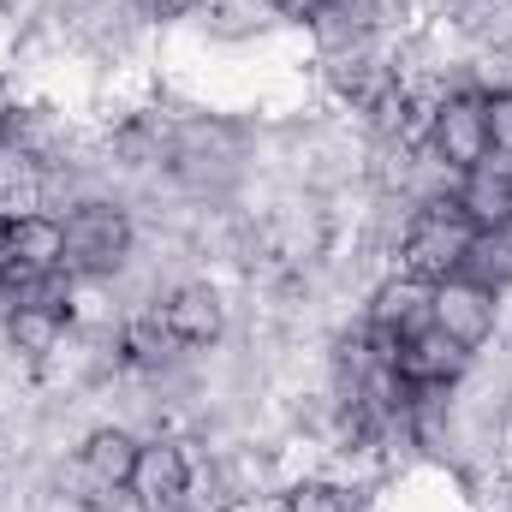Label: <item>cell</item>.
I'll use <instances>...</instances> for the list:
<instances>
[{"label":"cell","mask_w":512,"mask_h":512,"mask_svg":"<svg viewBox=\"0 0 512 512\" xmlns=\"http://www.w3.org/2000/svg\"><path fill=\"white\" fill-rule=\"evenodd\" d=\"M423 149L435 161H447L453 173H471L489 161V126H483V96L459 90L447 102L429 108V126H423Z\"/></svg>","instance_id":"9"},{"label":"cell","mask_w":512,"mask_h":512,"mask_svg":"<svg viewBox=\"0 0 512 512\" xmlns=\"http://www.w3.org/2000/svg\"><path fill=\"white\" fill-rule=\"evenodd\" d=\"M18 96H24V78L0 60V126H6V114H12V102H18Z\"/></svg>","instance_id":"20"},{"label":"cell","mask_w":512,"mask_h":512,"mask_svg":"<svg viewBox=\"0 0 512 512\" xmlns=\"http://www.w3.org/2000/svg\"><path fill=\"white\" fill-rule=\"evenodd\" d=\"M393 370H399L405 387H459L471 370H477V352L453 346V340L429 322V328H417L411 340L393 346Z\"/></svg>","instance_id":"10"},{"label":"cell","mask_w":512,"mask_h":512,"mask_svg":"<svg viewBox=\"0 0 512 512\" xmlns=\"http://www.w3.org/2000/svg\"><path fill=\"white\" fill-rule=\"evenodd\" d=\"M0 495H6V465H0Z\"/></svg>","instance_id":"21"},{"label":"cell","mask_w":512,"mask_h":512,"mask_svg":"<svg viewBox=\"0 0 512 512\" xmlns=\"http://www.w3.org/2000/svg\"><path fill=\"white\" fill-rule=\"evenodd\" d=\"M0 137H6L18 155H30V161L54 167V161H66V155L90 137V114H84V108H72V102H66V96H54V90H24V96L12 102V114H6Z\"/></svg>","instance_id":"5"},{"label":"cell","mask_w":512,"mask_h":512,"mask_svg":"<svg viewBox=\"0 0 512 512\" xmlns=\"http://www.w3.org/2000/svg\"><path fill=\"white\" fill-rule=\"evenodd\" d=\"M465 280H477V286H489V292H501L512 298V227H495V233H477L471 239V251H465V268H459Z\"/></svg>","instance_id":"16"},{"label":"cell","mask_w":512,"mask_h":512,"mask_svg":"<svg viewBox=\"0 0 512 512\" xmlns=\"http://www.w3.org/2000/svg\"><path fill=\"white\" fill-rule=\"evenodd\" d=\"M149 310L167 322V334H173L185 352H221V346H233V334H239V322H245V310H239V280H227V274H215V268H185V274H173V280L155 292Z\"/></svg>","instance_id":"2"},{"label":"cell","mask_w":512,"mask_h":512,"mask_svg":"<svg viewBox=\"0 0 512 512\" xmlns=\"http://www.w3.org/2000/svg\"><path fill=\"white\" fill-rule=\"evenodd\" d=\"M483 126H489V155L512 161V90L483 96Z\"/></svg>","instance_id":"17"},{"label":"cell","mask_w":512,"mask_h":512,"mask_svg":"<svg viewBox=\"0 0 512 512\" xmlns=\"http://www.w3.org/2000/svg\"><path fill=\"white\" fill-rule=\"evenodd\" d=\"M429 322L453 340V346H465V352H489V346H501L507 340V298L501 292H489V286H477V280H465V274H453V280H441L435 286V304H429Z\"/></svg>","instance_id":"6"},{"label":"cell","mask_w":512,"mask_h":512,"mask_svg":"<svg viewBox=\"0 0 512 512\" xmlns=\"http://www.w3.org/2000/svg\"><path fill=\"white\" fill-rule=\"evenodd\" d=\"M6 262H12L18 280L66 274V227H60V215H24V221H6Z\"/></svg>","instance_id":"12"},{"label":"cell","mask_w":512,"mask_h":512,"mask_svg":"<svg viewBox=\"0 0 512 512\" xmlns=\"http://www.w3.org/2000/svg\"><path fill=\"white\" fill-rule=\"evenodd\" d=\"M203 483H197V435L191 429H155L137 447L126 483V512H203Z\"/></svg>","instance_id":"3"},{"label":"cell","mask_w":512,"mask_h":512,"mask_svg":"<svg viewBox=\"0 0 512 512\" xmlns=\"http://www.w3.org/2000/svg\"><path fill=\"white\" fill-rule=\"evenodd\" d=\"M268 6H274L280 30H286V36H298V30H304V24H310V18H316L328 0H268Z\"/></svg>","instance_id":"19"},{"label":"cell","mask_w":512,"mask_h":512,"mask_svg":"<svg viewBox=\"0 0 512 512\" xmlns=\"http://www.w3.org/2000/svg\"><path fill=\"white\" fill-rule=\"evenodd\" d=\"M66 227V274L78 286H114L143 251V221L126 197H90L60 215Z\"/></svg>","instance_id":"1"},{"label":"cell","mask_w":512,"mask_h":512,"mask_svg":"<svg viewBox=\"0 0 512 512\" xmlns=\"http://www.w3.org/2000/svg\"><path fill=\"white\" fill-rule=\"evenodd\" d=\"M48 12H54V0H0V30H6V42L24 36L30 24H42Z\"/></svg>","instance_id":"18"},{"label":"cell","mask_w":512,"mask_h":512,"mask_svg":"<svg viewBox=\"0 0 512 512\" xmlns=\"http://www.w3.org/2000/svg\"><path fill=\"white\" fill-rule=\"evenodd\" d=\"M382 483L370 477H346V471H292V483L280 489V512H376Z\"/></svg>","instance_id":"11"},{"label":"cell","mask_w":512,"mask_h":512,"mask_svg":"<svg viewBox=\"0 0 512 512\" xmlns=\"http://www.w3.org/2000/svg\"><path fill=\"white\" fill-rule=\"evenodd\" d=\"M441 24L465 48H512V0H459Z\"/></svg>","instance_id":"15"},{"label":"cell","mask_w":512,"mask_h":512,"mask_svg":"<svg viewBox=\"0 0 512 512\" xmlns=\"http://www.w3.org/2000/svg\"><path fill=\"white\" fill-rule=\"evenodd\" d=\"M24 215H48L42 209V161L18 155L0 137V227L6 221H24Z\"/></svg>","instance_id":"14"},{"label":"cell","mask_w":512,"mask_h":512,"mask_svg":"<svg viewBox=\"0 0 512 512\" xmlns=\"http://www.w3.org/2000/svg\"><path fill=\"white\" fill-rule=\"evenodd\" d=\"M173 30L191 36L197 48H227V54H239V48H268L274 36H286L268 0H191V12H185Z\"/></svg>","instance_id":"7"},{"label":"cell","mask_w":512,"mask_h":512,"mask_svg":"<svg viewBox=\"0 0 512 512\" xmlns=\"http://www.w3.org/2000/svg\"><path fill=\"white\" fill-rule=\"evenodd\" d=\"M429 304H435V286L417 280V274H405V268L393 262V268H382V274L364 286L358 322H364L382 346H399V340H411L417 328H429Z\"/></svg>","instance_id":"8"},{"label":"cell","mask_w":512,"mask_h":512,"mask_svg":"<svg viewBox=\"0 0 512 512\" xmlns=\"http://www.w3.org/2000/svg\"><path fill=\"white\" fill-rule=\"evenodd\" d=\"M459 215L477 227V233H495V227H512V161L489 155L483 167H471L453 191Z\"/></svg>","instance_id":"13"},{"label":"cell","mask_w":512,"mask_h":512,"mask_svg":"<svg viewBox=\"0 0 512 512\" xmlns=\"http://www.w3.org/2000/svg\"><path fill=\"white\" fill-rule=\"evenodd\" d=\"M471 239H477V227H471V221L459 215V203L447 197V203H429V209H417V215L405 221L393 262H399L405 274H417V280L441 286V280H453V274L465 268Z\"/></svg>","instance_id":"4"}]
</instances>
